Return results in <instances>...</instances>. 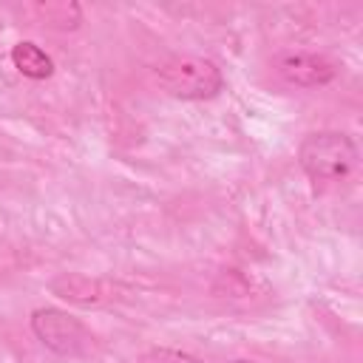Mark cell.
<instances>
[{
	"label": "cell",
	"instance_id": "obj_3",
	"mask_svg": "<svg viewBox=\"0 0 363 363\" xmlns=\"http://www.w3.org/2000/svg\"><path fill=\"white\" fill-rule=\"evenodd\" d=\"M34 337L60 357H85L94 349V335L88 326L57 306H37L28 318Z\"/></svg>",
	"mask_w": 363,
	"mask_h": 363
},
{
	"label": "cell",
	"instance_id": "obj_5",
	"mask_svg": "<svg viewBox=\"0 0 363 363\" xmlns=\"http://www.w3.org/2000/svg\"><path fill=\"white\" fill-rule=\"evenodd\" d=\"M48 289L68 301V303H77V306H102V303H111L116 295V286L111 281H102V278H91V275H77V272H62L57 275Z\"/></svg>",
	"mask_w": 363,
	"mask_h": 363
},
{
	"label": "cell",
	"instance_id": "obj_1",
	"mask_svg": "<svg viewBox=\"0 0 363 363\" xmlns=\"http://www.w3.org/2000/svg\"><path fill=\"white\" fill-rule=\"evenodd\" d=\"M298 164L315 187L346 182L357 164V145L343 130H315L298 145Z\"/></svg>",
	"mask_w": 363,
	"mask_h": 363
},
{
	"label": "cell",
	"instance_id": "obj_8",
	"mask_svg": "<svg viewBox=\"0 0 363 363\" xmlns=\"http://www.w3.org/2000/svg\"><path fill=\"white\" fill-rule=\"evenodd\" d=\"M233 363H255V360H233Z\"/></svg>",
	"mask_w": 363,
	"mask_h": 363
},
{
	"label": "cell",
	"instance_id": "obj_2",
	"mask_svg": "<svg viewBox=\"0 0 363 363\" xmlns=\"http://www.w3.org/2000/svg\"><path fill=\"white\" fill-rule=\"evenodd\" d=\"M159 85L176 99L199 102V99H213L224 88V74L207 57L182 54L159 65Z\"/></svg>",
	"mask_w": 363,
	"mask_h": 363
},
{
	"label": "cell",
	"instance_id": "obj_4",
	"mask_svg": "<svg viewBox=\"0 0 363 363\" xmlns=\"http://www.w3.org/2000/svg\"><path fill=\"white\" fill-rule=\"evenodd\" d=\"M275 68L289 85H298V88H320L337 77L335 62H329L320 54H309V51H289L278 57Z\"/></svg>",
	"mask_w": 363,
	"mask_h": 363
},
{
	"label": "cell",
	"instance_id": "obj_7",
	"mask_svg": "<svg viewBox=\"0 0 363 363\" xmlns=\"http://www.w3.org/2000/svg\"><path fill=\"white\" fill-rule=\"evenodd\" d=\"M136 363H201V360L193 357V354H187V352H179V349L156 346V349H147Z\"/></svg>",
	"mask_w": 363,
	"mask_h": 363
},
{
	"label": "cell",
	"instance_id": "obj_6",
	"mask_svg": "<svg viewBox=\"0 0 363 363\" xmlns=\"http://www.w3.org/2000/svg\"><path fill=\"white\" fill-rule=\"evenodd\" d=\"M11 65L26 79H48L54 74V60L31 40H23L11 48Z\"/></svg>",
	"mask_w": 363,
	"mask_h": 363
}]
</instances>
